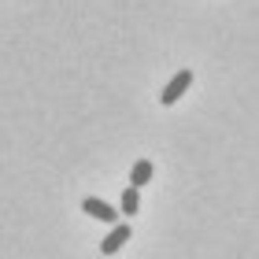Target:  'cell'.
<instances>
[{"instance_id": "obj_1", "label": "cell", "mask_w": 259, "mask_h": 259, "mask_svg": "<svg viewBox=\"0 0 259 259\" xmlns=\"http://www.w3.org/2000/svg\"><path fill=\"white\" fill-rule=\"evenodd\" d=\"M193 85V70H178V74H174L170 81H167V89L159 93V104L163 108H174V104L182 100V93Z\"/></svg>"}, {"instance_id": "obj_2", "label": "cell", "mask_w": 259, "mask_h": 259, "mask_svg": "<svg viewBox=\"0 0 259 259\" xmlns=\"http://www.w3.org/2000/svg\"><path fill=\"white\" fill-rule=\"evenodd\" d=\"M81 211L93 215V219H100V222H115V207L104 204V200H97V196H85V200H81Z\"/></svg>"}, {"instance_id": "obj_4", "label": "cell", "mask_w": 259, "mask_h": 259, "mask_svg": "<svg viewBox=\"0 0 259 259\" xmlns=\"http://www.w3.org/2000/svg\"><path fill=\"white\" fill-rule=\"evenodd\" d=\"M148 178H152V163H148V159H137L134 170H130V185H137V189H141Z\"/></svg>"}, {"instance_id": "obj_5", "label": "cell", "mask_w": 259, "mask_h": 259, "mask_svg": "<svg viewBox=\"0 0 259 259\" xmlns=\"http://www.w3.org/2000/svg\"><path fill=\"white\" fill-rule=\"evenodd\" d=\"M137 207H141V189L130 185V189L122 193V215H137Z\"/></svg>"}, {"instance_id": "obj_3", "label": "cell", "mask_w": 259, "mask_h": 259, "mask_svg": "<svg viewBox=\"0 0 259 259\" xmlns=\"http://www.w3.org/2000/svg\"><path fill=\"white\" fill-rule=\"evenodd\" d=\"M126 241H130V226H115V230L108 233V237L100 241V252H104V255H115Z\"/></svg>"}]
</instances>
